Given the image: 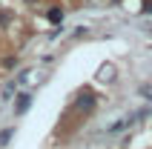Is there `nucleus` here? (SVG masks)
<instances>
[{
  "label": "nucleus",
  "instance_id": "obj_1",
  "mask_svg": "<svg viewBox=\"0 0 152 149\" xmlns=\"http://www.w3.org/2000/svg\"><path fill=\"white\" fill-rule=\"evenodd\" d=\"M95 103H98V100H95L92 92H80L72 109H75V115H86V112H92V109H95Z\"/></svg>",
  "mask_w": 152,
  "mask_h": 149
},
{
  "label": "nucleus",
  "instance_id": "obj_2",
  "mask_svg": "<svg viewBox=\"0 0 152 149\" xmlns=\"http://www.w3.org/2000/svg\"><path fill=\"white\" fill-rule=\"evenodd\" d=\"M29 106H32V95L20 92V95H17V100H15V112H17V115H23V112H26Z\"/></svg>",
  "mask_w": 152,
  "mask_h": 149
},
{
  "label": "nucleus",
  "instance_id": "obj_3",
  "mask_svg": "<svg viewBox=\"0 0 152 149\" xmlns=\"http://www.w3.org/2000/svg\"><path fill=\"white\" fill-rule=\"evenodd\" d=\"M46 17H49L52 23H58L60 17H63V9H49V15H46Z\"/></svg>",
  "mask_w": 152,
  "mask_h": 149
}]
</instances>
